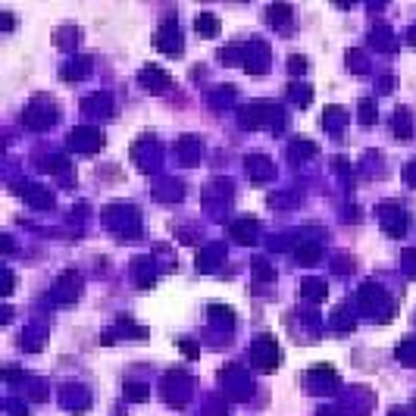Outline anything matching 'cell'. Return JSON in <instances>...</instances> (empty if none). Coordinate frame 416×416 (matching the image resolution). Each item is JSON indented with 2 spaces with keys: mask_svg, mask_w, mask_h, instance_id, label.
Returning <instances> with one entry per match:
<instances>
[{
  "mask_svg": "<svg viewBox=\"0 0 416 416\" xmlns=\"http://www.w3.org/2000/svg\"><path fill=\"white\" fill-rule=\"evenodd\" d=\"M216 31H219V25H216V19H213V16H197V34L213 38Z\"/></svg>",
  "mask_w": 416,
  "mask_h": 416,
  "instance_id": "cell-1",
  "label": "cell"
},
{
  "mask_svg": "<svg viewBox=\"0 0 416 416\" xmlns=\"http://www.w3.org/2000/svg\"><path fill=\"white\" fill-rule=\"evenodd\" d=\"M370 119H373V103L363 100V122H370Z\"/></svg>",
  "mask_w": 416,
  "mask_h": 416,
  "instance_id": "cell-2",
  "label": "cell"
}]
</instances>
